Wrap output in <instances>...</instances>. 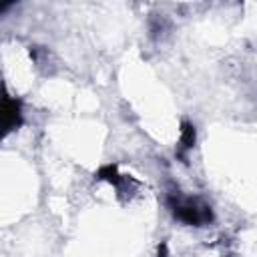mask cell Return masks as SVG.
I'll list each match as a JSON object with an SVG mask.
<instances>
[{"label":"cell","mask_w":257,"mask_h":257,"mask_svg":"<svg viewBox=\"0 0 257 257\" xmlns=\"http://www.w3.org/2000/svg\"><path fill=\"white\" fill-rule=\"evenodd\" d=\"M193 141H195V128H193L189 122H185V124H183V137H181V143H183L185 149H189V147H193Z\"/></svg>","instance_id":"3"},{"label":"cell","mask_w":257,"mask_h":257,"mask_svg":"<svg viewBox=\"0 0 257 257\" xmlns=\"http://www.w3.org/2000/svg\"><path fill=\"white\" fill-rule=\"evenodd\" d=\"M20 124V104L12 98L0 102V137Z\"/></svg>","instance_id":"2"},{"label":"cell","mask_w":257,"mask_h":257,"mask_svg":"<svg viewBox=\"0 0 257 257\" xmlns=\"http://www.w3.org/2000/svg\"><path fill=\"white\" fill-rule=\"evenodd\" d=\"M175 209V217H179L181 221L189 223V225H203V223H209L211 221V209L207 205H197V203H179L173 207Z\"/></svg>","instance_id":"1"}]
</instances>
